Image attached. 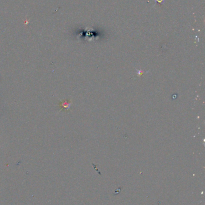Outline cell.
I'll return each instance as SVG.
<instances>
[{
	"mask_svg": "<svg viewBox=\"0 0 205 205\" xmlns=\"http://www.w3.org/2000/svg\"><path fill=\"white\" fill-rule=\"evenodd\" d=\"M165 0H155V3H159V4H163Z\"/></svg>",
	"mask_w": 205,
	"mask_h": 205,
	"instance_id": "7a4b0ae2",
	"label": "cell"
},
{
	"mask_svg": "<svg viewBox=\"0 0 205 205\" xmlns=\"http://www.w3.org/2000/svg\"><path fill=\"white\" fill-rule=\"evenodd\" d=\"M72 101L70 99H66L60 101L58 104L60 109L61 111H68L70 109Z\"/></svg>",
	"mask_w": 205,
	"mask_h": 205,
	"instance_id": "6da1fadb",
	"label": "cell"
},
{
	"mask_svg": "<svg viewBox=\"0 0 205 205\" xmlns=\"http://www.w3.org/2000/svg\"><path fill=\"white\" fill-rule=\"evenodd\" d=\"M143 74V71H142V70H138V74L140 76H141Z\"/></svg>",
	"mask_w": 205,
	"mask_h": 205,
	"instance_id": "3957f363",
	"label": "cell"
}]
</instances>
